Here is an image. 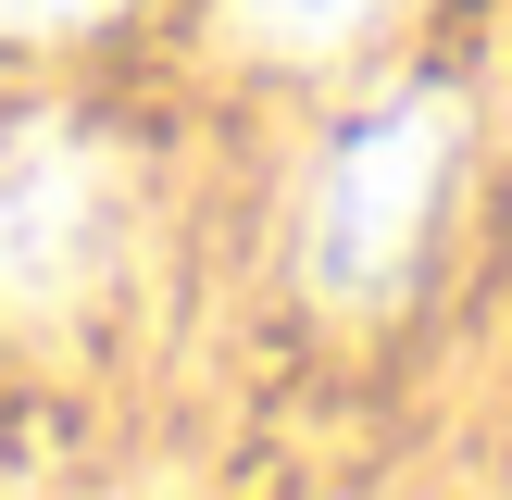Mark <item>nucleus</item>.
I'll list each match as a JSON object with an SVG mask.
<instances>
[{
  "label": "nucleus",
  "mask_w": 512,
  "mask_h": 500,
  "mask_svg": "<svg viewBox=\"0 0 512 500\" xmlns=\"http://www.w3.org/2000/svg\"><path fill=\"white\" fill-rule=\"evenodd\" d=\"M450 138H463L450 100H388L325 150V175H313V288L325 300H388L413 275L425 213L450 188Z\"/></svg>",
  "instance_id": "1"
},
{
  "label": "nucleus",
  "mask_w": 512,
  "mask_h": 500,
  "mask_svg": "<svg viewBox=\"0 0 512 500\" xmlns=\"http://www.w3.org/2000/svg\"><path fill=\"white\" fill-rule=\"evenodd\" d=\"M125 238V175L75 125H13L0 138V300L63 313Z\"/></svg>",
  "instance_id": "2"
},
{
  "label": "nucleus",
  "mask_w": 512,
  "mask_h": 500,
  "mask_svg": "<svg viewBox=\"0 0 512 500\" xmlns=\"http://www.w3.org/2000/svg\"><path fill=\"white\" fill-rule=\"evenodd\" d=\"M363 13H375V0H238V25L263 50H338Z\"/></svg>",
  "instance_id": "3"
},
{
  "label": "nucleus",
  "mask_w": 512,
  "mask_h": 500,
  "mask_svg": "<svg viewBox=\"0 0 512 500\" xmlns=\"http://www.w3.org/2000/svg\"><path fill=\"white\" fill-rule=\"evenodd\" d=\"M75 13H100V0H0V25H75Z\"/></svg>",
  "instance_id": "4"
}]
</instances>
